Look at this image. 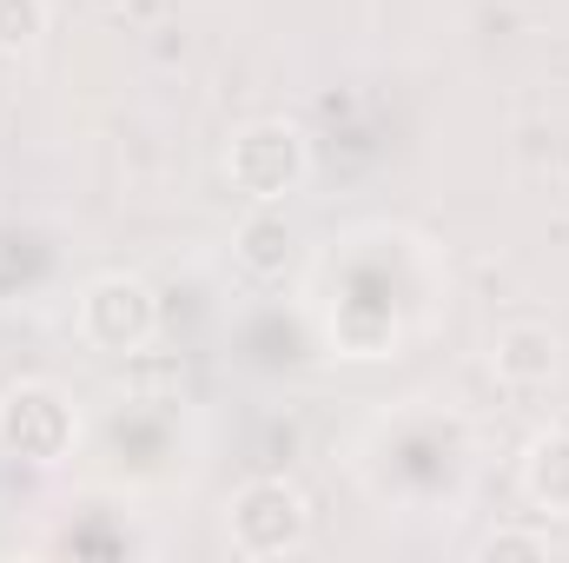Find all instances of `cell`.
Instances as JSON below:
<instances>
[{
	"instance_id": "obj_1",
	"label": "cell",
	"mask_w": 569,
	"mask_h": 563,
	"mask_svg": "<svg viewBox=\"0 0 569 563\" xmlns=\"http://www.w3.org/2000/svg\"><path fill=\"white\" fill-rule=\"evenodd\" d=\"M305 166H311L305 134L284 127V120H259V127H246V134L232 140V152H226L232 186L252 192L259 206H272V199H284V192H298V186H305Z\"/></svg>"
},
{
	"instance_id": "obj_2",
	"label": "cell",
	"mask_w": 569,
	"mask_h": 563,
	"mask_svg": "<svg viewBox=\"0 0 569 563\" xmlns=\"http://www.w3.org/2000/svg\"><path fill=\"white\" fill-rule=\"evenodd\" d=\"M305 531H311V511L284 477H259L232 497V544L246 557H284L305 544Z\"/></svg>"
},
{
	"instance_id": "obj_3",
	"label": "cell",
	"mask_w": 569,
	"mask_h": 563,
	"mask_svg": "<svg viewBox=\"0 0 569 563\" xmlns=\"http://www.w3.org/2000/svg\"><path fill=\"white\" fill-rule=\"evenodd\" d=\"M73 405L53 392V385H13L0 398V451L13 457H33V464H53L73 451Z\"/></svg>"
},
{
	"instance_id": "obj_4",
	"label": "cell",
	"mask_w": 569,
	"mask_h": 563,
	"mask_svg": "<svg viewBox=\"0 0 569 563\" xmlns=\"http://www.w3.org/2000/svg\"><path fill=\"white\" fill-rule=\"evenodd\" d=\"M80 332L93 352H140L152 338V292L127 273H107L80 292Z\"/></svg>"
},
{
	"instance_id": "obj_5",
	"label": "cell",
	"mask_w": 569,
	"mask_h": 563,
	"mask_svg": "<svg viewBox=\"0 0 569 563\" xmlns=\"http://www.w3.org/2000/svg\"><path fill=\"white\" fill-rule=\"evenodd\" d=\"M490 358H497V378H503V385H523V392L557 378V338H550L543 325H510V332H497Z\"/></svg>"
},
{
	"instance_id": "obj_6",
	"label": "cell",
	"mask_w": 569,
	"mask_h": 563,
	"mask_svg": "<svg viewBox=\"0 0 569 563\" xmlns=\"http://www.w3.org/2000/svg\"><path fill=\"white\" fill-rule=\"evenodd\" d=\"M291 226H284V213H252L246 226H239V266L252 273V279H279L284 266H291Z\"/></svg>"
},
{
	"instance_id": "obj_7",
	"label": "cell",
	"mask_w": 569,
	"mask_h": 563,
	"mask_svg": "<svg viewBox=\"0 0 569 563\" xmlns=\"http://www.w3.org/2000/svg\"><path fill=\"white\" fill-rule=\"evenodd\" d=\"M47 33V0H0V53H27Z\"/></svg>"
},
{
	"instance_id": "obj_8",
	"label": "cell",
	"mask_w": 569,
	"mask_h": 563,
	"mask_svg": "<svg viewBox=\"0 0 569 563\" xmlns=\"http://www.w3.org/2000/svg\"><path fill=\"white\" fill-rule=\"evenodd\" d=\"M543 551H550L543 537H490L483 544V557H543Z\"/></svg>"
}]
</instances>
